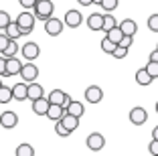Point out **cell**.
Listing matches in <instances>:
<instances>
[{"label":"cell","instance_id":"obj_37","mask_svg":"<svg viewBox=\"0 0 158 156\" xmlns=\"http://www.w3.org/2000/svg\"><path fill=\"white\" fill-rule=\"evenodd\" d=\"M8 43H10V39L6 37V32H2V35H0V53L6 49V45H8Z\"/></svg>","mask_w":158,"mask_h":156},{"label":"cell","instance_id":"obj_13","mask_svg":"<svg viewBox=\"0 0 158 156\" xmlns=\"http://www.w3.org/2000/svg\"><path fill=\"white\" fill-rule=\"evenodd\" d=\"M20 69H23V63H20L16 57H6V73H4V77H12V75L20 73Z\"/></svg>","mask_w":158,"mask_h":156},{"label":"cell","instance_id":"obj_27","mask_svg":"<svg viewBox=\"0 0 158 156\" xmlns=\"http://www.w3.org/2000/svg\"><path fill=\"white\" fill-rule=\"evenodd\" d=\"M116 47H118V45H116L114 41H110L107 37H103V41H102V51H103V53H107V55H112Z\"/></svg>","mask_w":158,"mask_h":156},{"label":"cell","instance_id":"obj_12","mask_svg":"<svg viewBox=\"0 0 158 156\" xmlns=\"http://www.w3.org/2000/svg\"><path fill=\"white\" fill-rule=\"evenodd\" d=\"M47 99L51 101V103H59V106H63V108H65L67 103L71 101V97L67 95L65 91H61V89H53V91L49 93V97H47Z\"/></svg>","mask_w":158,"mask_h":156},{"label":"cell","instance_id":"obj_18","mask_svg":"<svg viewBox=\"0 0 158 156\" xmlns=\"http://www.w3.org/2000/svg\"><path fill=\"white\" fill-rule=\"evenodd\" d=\"M136 83H138V85H142V87H148L150 83H152V75L146 71V67H142V69H138V71H136Z\"/></svg>","mask_w":158,"mask_h":156},{"label":"cell","instance_id":"obj_11","mask_svg":"<svg viewBox=\"0 0 158 156\" xmlns=\"http://www.w3.org/2000/svg\"><path fill=\"white\" fill-rule=\"evenodd\" d=\"M16 124H19V116L14 114V112H2L0 114V126L6 130H12L16 128Z\"/></svg>","mask_w":158,"mask_h":156},{"label":"cell","instance_id":"obj_17","mask_svg":"<svg viewBox=\"0 0 158 156\" xmlns=\"http://www.w3.org/2000/svg\"><path fill=\"white\" fill-rule=\"evenodd\" d=\"M79 120L81 118H77V116H71V114H63V118H61V122H63V126H65L69 132H75V130L79 128Z\"/></svg>","mask_w":158,"mask_h":156},{"label":"cell","instance_id":"obj_28","mask_svg":"<svg viewBox=\"0 0 158 156\" xmlns=\"http://www.w3.org/2000/svg\"><path fill=\"white\" fill-rule=\"evenodd\" d=\"M116 24H118V23H116V19H114V14H112V12L103 16V32H107L110 28H114Z\"/></svg>","mask_w":158,"mask_h":156},{"label":"cell","instance_id":"obj_40","mask_svg":"<svg viewBox=\"0 0 158 156\" xmlns=\"http://www.w3.org/2000/svg\"><path fill=\"white\" fill-rule=\"evenodd\" d=\"M77 2H79L81 6H91V4H93V0H77Z\"/></svg>","mask_w":158,"mask_h":156},{"label":"cell","instance_id":"obj_39","mask_svg":"<svg viewBox=\"0 0 158 156\" xmlns=\"http://www.w3.org/2000/svg\"><path fill=\"white\" fill-rule=\"evenodd\" d=\"M148 61H156V63H158V49H154L152 53H150V59Z\"/></svg>","mask_w":158,"mask_h":156},{"label":"cell","instance_id":"obj_42","mask_svg":"<svg viewBox=\"0 0 158 156\" xmlns=\"http://www.w3.org/2000/svg\"><path fill=\"white\" fill-rule=\"evenodd\" d=\"M99 2H102V0H93V4H99Z\"/></svg>","mask_w":158,"mask_h":156},{"label":"cell","instance_id":"obj_20","mask_svg":"<svg viewBox=\"0 0 158 156\" xmlns=\"http://www.w3.org/2000/svg\"><path fill=\"white\" fill-rule=\"evenodd\" d=\"M120 28H122V32H124V35H130V37H134L136 32H138V24H136V20H132V19L122 20V23H120Z\"/></svg>","mask_w":158,"mask_h":156},{"label":"cell","instance_id":"obj_34","mask_svg":"<svg viewBox=\"0 0 158 156\" xmlns=\"http://www.w3.org/2000/svg\"><path fill=\"white\" fill-rule=\"evenodd\" d=\"M148 28L152 32H158V14H150L148 19Z\"/></svg>","mask_w":158,"mask_h":156},{"label":"cell","instance_id":"obj_29","mask_svg":"<svg viewBox=\"0 0 158 156\" xmlns=\"http://www.w3.org/2000/svg\"><path fill=\"white\" fill-rule=\"evenodd\" d=\"M55 132H57V136H61V138H67V136H71V132L63 126V122L61 120H57L55 122Z\"/></svg>","mask_w":158,"mask_h":156},{"label":"cell","instance_id":"obj_2","mask_svg":"<svg viewBox=\"0 0 158 156\" xmlns=\"http://www.w3.org/2000/svg\"><path fill=\"white\" fill-rule=\"evenodd\" d=\"M53 10H55V4H53L51 0H37V4L33 6V12L39 20L45 23L49 16H53Z\"/></svg>","mask_w":158,"mask_h":156},{"label":"cell","instance_id":"obj_30","mask_svg":"<svg viewBox=\"0 0 158 156\" xmlns=\"http://www.w3.org/2000/svg\"><path fill=\"white\" fill-rule=\"evenodd\" d=\"M99 6H102L103 10H107V12H112V10L118 8V0H102Z\"/></svg>","mask_w":158,"mask_h":156},{"label":"cell","instance_id":"obj_22","mask_svg":"<svg viewBox=\"0 0 158 156\" xmlns=\"http://www.w3.org/2000/svg\"><path fill=\"white\" fill-rule=\"evenodd\" d=\"M4 32H6V37H8L10 41H16V39L20 37V28H19V24H16V20H10L8 27L4 28Z\"/></svg>","mask_w":158,"mask_h":156},{"label":"cell","instance_id":"obj_7","mask_svg":"<svg viewBox=\"0 0 158 156\" xmlns=\"http://www.w3.org/2000/svg\"><path fill=\"white\" fill-rule=\"evenodd\" d=\"M103 99V89L99 87V85H89L87 89H85V101H89V103H99V101Z\"/></svg>","mask_w":158,"mask_h":156},{"label":"cell","instance_id":"obj_46","mask_svg":"<svg viewBox=\"0 0 158 156\" xmlns=\"http://www.w3.org/2000/svg\"><path fill=\"white\" fill-rule=\"evenodd\" d=\"M16 2H19V0H16Z\"/></svg>","mask_w":158,"mask_h":156},{"label":"cell","instance_id":"obj_21","mask_svg":"<svg viewBox=\"0 0 158 156\" xmlns=\"http://www.w3.org/2000/svg\"><path fill=\"white\" fill-rule=\"evenodd\" d=\"M43 85H39L37 81H31L28 83V99L33 101V99H39V97H43Z\"/></svg>","mask_w":158,"mask_h":156},{"label":"cell","instance_id":"obj_35","mask_svg":"<svg viewBox=\"0 0 158 156\" xmlns=\"http://www.w3.org/2000/svg\"><path fill=\"white\" fill-rule=\"evenodd\" d=\"M19 4L23 6L24 10H33V6L37 4V0H19Z\"/></svg>","mask_w":158,"mask_h":156},{"label":"cell","instance_id":"obj_16","mask_svg":"<svg viewBox=\"0 0 158 156\" xmlns=\"http://www.w3.org/2000/svg\"><path fill=\"white\" fill-rule=\"evenodd\" d=\"M87 27L91 31H103V14H98L93 12L87 16Z\"/></svg>","mask_w":158,"mask_h":156},{"label":"cell","instance_id":"obj_45","mask_svg":"<svg viewBox=\"0 0 158 156\" xmlns=\"http://www.w3.org/2000/svg\"><path fill=\"white\" fill-rule=\"evenodd\" d=\"M156 49H158V45H156Z\"/></svg>","mask_w":158,"mask_h":156},{"label":"cell","instance_id":"obj_1","mask_svg":"<svg viewBox=\"0 0 158 156\" xmlns=\"http://www.w3.org/2000/svg\"><path fill=\"white\" fill-rule=\"evenodd\" d=\"M35 20H37V16H35V12H31V10H24V12H20L19 16H16V24H19V28H20V37H27V35L33 32Z\"/></svg>","mask_w":158,"mask_h":156},{"label":"cell","instance_id":"obj_33","mask_svg":"<svg viewBox=\"0 0 158 156\" xmlns=\"http://www.w3.org/2000/svg\"><path fill=\"white\" fill-rule=\"evenodd\" d=\"M8 23H10V14L6 10H0V31H4L8 27Z\"/></svg>","mask_w":158,"mask_h":156},{"label":"cell","instance_id":"obj_19","mask_svg":"<svg viewBox=\"0 0 158 156\" xmlns=\"http://www.w3.org/2000/svg\"><path fill=\"white\" fill-rule=\"evenodd\" d=\"M65 112H67V114H71V116L81 118V116H83V112H85V108H83V103H81V101H73V99H71L69 103L65 106Z\"/></svg>","mask_w":158,"mask_h":156},{"label":"cell","instance_id":"obj_8","mask_svg":"<svg viewBox=\"0 0 158 156\" xmlns=\"http://www.w3.org/2000/svg\"><path fill=\"white\" fill-rule=\"evenodd\" d=\"M63 23H65V27H69V28H77L79 24L83 23V16H81L79 10H67Z\"/></svg>","mask_w":158,"mask_h":156},{"label":"cell","instance_id":"obj_24","mask_svg":"<svg viewBox=\"0 0 158 156\" xmlns=\"http://www.w3.org/2000/svg\"><path fill=\"white\" fill-rule=\"evenodd\" d=\"M12 101V87L2 85L0 87V103H10Z\"/></svg>","mask_w":158,"mask_h":156},{"label":"cell","instance_id":"obj_26","mask_svg":"<svg viewBox=\"0 0 158 156\" xmlns=\"http://www.w3.org/2000/svg\"><path fill=\"white\" fill-rule=\"evenodd\" d=\"M19 51H20V47L16 45V41H10L8 45H6V49L2 51V55H4V57H14Z\"/></svg>","mask_w":158,"mask_h":156},{"label":"cell","instance_id":"obj_38","mask_svg":"<svg viewBox=\"0 0 158 156\" xmlns=\"http://www.w3.org/2000/svg\"><path fill=\"white\" fill-rule=\"evenodd\" d=\"M4 73H6V57L2 55L0 57V77H4Z\"/></svg>","mask_w":158,"mask_h":156},{"label":"cell","instance_id":"obj_4","mask_svg":"<svg viewBox=\"0 0 158 156\" xmlns=\"http://www.w3.org/2000/svg\"><path fill=\"white\" fill-rule=\"evenodd\" d=\"M63 19H55V16H49L45 20V31L47 35H51V37H59L61 32H63Z\"/></svg>","mask_w":158,"mask_h":156},{"label":"cell","instance_id":"obj_25","mask_svg":"<svg viewBox=\"0 0 158 156\" xmlns=\"http://www.w3.org/2000/svg\"><path fill=\"white\" fill-rule=\"evenodd\" d=\"M14 154L16 156H35V148L31 146V144H20V146L14 150Z\"/></svg>","mask_w":158,"mask_h":156},{"label":"cell","instance_id":"obj_14","mask_svg":"<svg viewBox=\"0 0 158 156\" xmlns=\"http://www.w3.org/2000/svg\"><path fill=\"white\" fill-rule=\"evenodd\" d=\"M49 103H51V101L47 99L45 95L39 97V99H33V114H37V116H47Z\"/></svg>","mask_w":158,"mask_h":156},{"label":"cell","instance_id":"obj_15","mask_svg":"<svg viewBox=\"0 0 158 156\" xmlns=\"http://www.w3.org/2000/svg\"><path fill=\"white\" fill-rule=\"evenodd\" d=\"M63 114H65V108L59 106V103H49V110H47V118L53 120V122H57V120L63 118Z\"/></svg>","mask_w":158,"mask_h":156},{"label":"cell","instance_id":"obj_3","mask_svg":"<svg viewBox=\"0 0 158 156\" xmlns=\"http://www.w3.org/2000/svg\"><path fill=\"white\" fill-rule=\"evenodd\" d=\"M85 144H87V150L99 152V150H103V146H106V138H103V134L93 132V134H89V136H87Z\"/></svg>","mask_w":158,"mask_h":156},{"label":"cell","instance_id":"obj_23","mask_svg":"<svg viewBox=\"0 0 158 156\" xmlns=\"http://www.w3.org/2000/svg\"><path fill=\"white\" fill-rule=\"evenodd\" d=\"M106 37L110 39V41H114L118 45V43L122 41V37H124V32H122V28H120V24H116L114 28H110V31L106 32Z\"/></svg>","mask_w":158,"mask_h":156},{"label":"cell","instance_id":"obj_41","mask_svg":"<svg viewBox=\"0 0 158 156\" xmlns=\"http://www.w3.org/2000/svg\"><path fill=\"white\" fill-rule=\"evenodd\" d=\"M152 138H158V126H156V128L152 130Z\"/></svg>","mask_w":158,"mask_h":156},{"label":"cell","instance_id":"obj_9","mask_svg":"<svg viewBox=\"0 0 158 156\" xmlns=\"http://www.w3.org/2000/svg\"><path fill=\"white\" fill-rule=\"evenodd\" d=\"M20 53H23V57H24V59L35 61L39 55H41V49H39V45H37V43H24V45L20 47Z\"/></svg>","mask_w":158,"mask_h":156},{"label":"cell","instance_id":"obj_10","mask_svg":"<svg viewBox=\"0 0 158 156\" xmlns=\"http://www.w3.org/2000/svg\"><path fill=\"white\" fill-rule=\"evenodd\" d=\"M12 99H16V101L28 99V83L27 81L14 83V87H12Z\"/></svg>","mask_w":158,"mask_h":156},{"label":"cell","instance_id":"obj_36","mask_svg":"<svg viewBox=\"0 0 158 156\" xmlns=\"http://www.w3.org/2000/svg\"><path fill=\"white\" fill-rule=\"evenodd\" d=\"M148 150H150V154H154V156H158V138H152V142H150V146H148Z\"/></svg>","mask_w":158,"mask_h":156},{"label":"cell","instance_id":"obj_6","mask_svg":"<svg viewBox=\"0 0 158 156\" xmlns=\"http://www.w3.org/2000/svg\"><path fill=\"white\" fill-rule=\"evenodd\" d=\"M130 122L134 126H144L148 122V112L144 108H132L130 110Z\"/></svg>","mask_w":158,"mask_h":156},{"label":"cell","instance_id":"obj_31","mask_svg":"<svg viewBox=\"0 0 158 156\" xmlns=\"http://www.w3.org/2000/svg\"><path fill=\"white\" fill-rule=\"evenodd\" d=\"M128 51L130 49H126V47H122V45H118L116 49H114V53H112V57H116V59H124V57H128Z\"/></svg>","mask_w":158,"mask_h":156},{"label":"cell","instance_id":"obj_44","mask_svg":"<svg viewBox=\"0 0 158 156\" xmlns=\"http://www.w3.org/2000/svg\"><path fill=\"white\" fill-rule=\"evenodd\" d=\"M2 85H4V83H2V77H0V87H2Z\"/></svg>","mask_w":158,"mask_h":156},{"label":"cell","instance_id":"obj_5","mask_svg":"<svg viewBox=\"0 0 158 156\" xmlns=\"http://www.w3.org/2000/svg\"><path fill=\"white\" fill-rule=\"evenodd\" d=\"M20 77H23V81H27V83L37 81V77H39V67L28 61V63L23 65V69H20Z\"/></svg>","mask_w":158,"mask_h":156},{"label":"cell","instance_id":"obj_43","mask_svg":"<svg viewBox=\"0 0 158 156\" xmlns=\"http://www.w3.org/2000/svg\"><path fill=\"white\" fill-rule=\"evenodd\" d=\"M154 108H156V114H158V101H156V106H154Z\"/></svg>","mask_w":158,"mask_h":156},{"label":"cell","instance_id":"obj_32","mask_svg":"<svg viewBox=\"0 0 158 156\" xmlns=\"http://www.w3.org/2000/svg\"><path fill=\"white\" fill-rule=\"evenodd\" d=\"M146 71L152 75V79H156L158 77V63L156 61H148V63H146Z\"/></svg>","mask_w":158,"mask_h":156}]
</instances>
